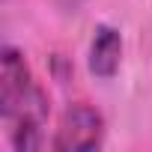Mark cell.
Masks as SVG:
<instances>
[{
    "label": "cell",
    "instance_id": "7a4b0ae2",
    "mask_svg": "<svg viewBox=\"0 0 152 152\" xmlns=\"http://www.w3.org/2000/svg\"><path fill=\"white\" fill-rule=\"evenodd\" d=\"M102 134H104V122H102V113L96 107L72 104L63 113L54 149H60V152H87V149L102 146Z\"/></svg>",
    "mask_w": 152,
    "mask_h": 152
},
{
    "label": "cell",
    "instance_id": "6da1fadb",
    "mask_svg": "<svg viewBox=\"0 0 152 152\" xmlns=\"http://www.w3.org/2000/svg\"><path fill=\"white\" fill-rule=\"evenodd\" d=\"M0 113L6 122H12V140L18 149L42 146L39 131L48 116V102L33 84L30 69L15 48H6L0 63Z\"/></svg>",
    "mask_w": 152,
    "mask_h": 152
},
{
    "label": "cell",
    "instance_id": "3957f363",
    "mask_svg": "<svg viewBox=\"0 0 152 152\" xmlns=\"http://www.w3.org/2000/svg\"><path fill=\"white\" fill-rule=\"evenodd\" d=\"M122 57V39L113 27H99L90 48V72L96 78H113Z\"/></svg>",
    "mask_w": 152,
    "mask_h": 152
}]
</instances>
